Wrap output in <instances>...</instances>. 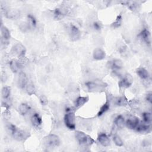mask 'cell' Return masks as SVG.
Masks as SVG:
<instances>
[{
    "instance_id": "cell-13",
    "label": "cell",
    "mask_w": 152,
    "mask_h": 152,
    "mask_svg": "<svg viewBox=\"0 0 152 152\" xmlns=\"http://www.w3.org/2000/svg\"><path fill=\"white\" fill-rule=\"evenodd\" d=\"M20 16V11L17 9H10L5 12V17L11 20H17Z\"/></svg>"
},
{
    "instance_id": "cell-12",
    "label": "cell",
    "mask_w": 152,
    "mask_h": 152,
    "mask_svg": "<svg viewBox=\"0 0 152 152\" xmlns=\"http://www.w3.org/2000/svg\"><path fill=\"white\" fill-rule=\"evenodd\" d=\"M140 36L141 37V39H142V40L147 45H150L151 43V33L149 31V30L147 28H144L143 29L140 34Z\"/></svg>"
},
{
    "instance_id": "cell-8",
    "label": "cell",
    "mask_w": 152,
    "mask_h": 152,
    "mask_svg": "<svg viewBox=\"0 0 152 152\" xmlns=\"http://www.w3.org/2000/svg\"><path fill=\"white\" fill-rule=\"evenodd\" d=\"M140 123L139 118L135 116H131L125 121L126 127L130 129H135Z\"/></svg>"
},
{
    "instance_id": "cell-30",
    "label": "cell",
    "mask_w": 152,
    "mask_h": 152,
    "mask_svg": "<svg viewBox=\"0 0 152 152\" xmlns=\"http://www.w3.org/2000/svg\"><path fill=\"white\" fill-rule=\"evenodd\" d=\"M122 15L119 14L116 17L115 20L112 23L111 27L113 28H118L119 27L121 26L122 24Z\"/></svg>"
},
{
    "instance_id": "cell-17",
    "label": "cell",
    "mask_w": 152,
    "mask_h": 152,
    "mask_svg": "<svg viewBox=\"0 0 152 152\" xmlns=\"http://www.w3.org/2000/svg\"><path fill=\"white\" fill-rule=\"evenodd\" d=\"M137 75L143 80H147L150 78V74L148 71L143 67H140L136 70Z\"/></svg>"
},
{
    "instance_id": "cell-33",
    "label": "cell",
    "mask_w": 152,
    "mask_h": 152,
    "mask_svg": "<svg viewBox=\"0 0 152 152\" xmlns=\"http://www.w3.org/2000/svg\"><path fill=\"white\" fill-rule=\"evenodd\" d=\"M93 27L96 31H99L102 28V25L98 21H95L93 23Z\"/></svg>"
},
{
    "instance_id": "cell-22",
    "label": "cell",
    "mask_w": 152,
    "mask_h": 152,
    "mask_svg": "<svg viewBox=\"0 0 152 152\" xmlns=\"http://www.w3.org/2000/svg\"><path fill=\"white\" fill-rule=\"evenodd\" d=\"M135 130L138 132H142V133H148L151 131V127L149 124H140L137 126Z\"/></svg>"
},
{
    "instance_id": "cell-10",
    "label": "cell",
    "mask_w": 152,
    "mask_h": 152,
    "mask_svg": "<svg viewBox=\"0 0 152 152\" xmlns=\"http://www.w3.org/2000/svg\"><path fill=\"white\" fill-rule=\"evenodd\" d=\"M28 84V80L26 74L22 71L18 73L17 78V85L20 88H25Z\"/></svg>"
},
{
    "instance_id": "cell-26",
    "label": "cell",
    "mask_w": 152,
    "mask_h": 152,
    "mask_svg": "<svg viewBox=\"0 0 152 152\" xmlns=\"http://www.w3.org/2000/svg\"><path fill=\"white\" fill-rule=\"evenodd\" d=\"M11 95V88L9 86H4L1 90V96L2 99L5 100H8Z\"/></svg>"
},
{
    "instance_id": "cell-15",
    "label": "cell",
    "mask_w": 152,
    "mask_h": 152,
    "mask_svg": "<svg viewBox=\"0 0 152 152\" xmlns=\"http://www.w3.org/2000/svg\"><path fill=\"white\" fill-rule=\"evenodd\" d=\"M97 141L102 146L108 147L110 144V140L109 137L104 133L100 134L97 137Z\"/></svg>"
},
{
    "instance_id": "cell-21",
    "label": "cell",
    "mask_w": 152,
    "mask_h": 152,
    "mask_svg": "<svg viewBox=\"0 0 152 152\" xmlns=\"http://www.w3.org/2000/svg\"><path fill=\"white\" fill-rule=\"evenodd\" d=\"M111 68L114 70H119L123 68L124 64L121 59H113L110 64Z\"/></svg>"
},
{
    "instance_id": "cell-1",
    "label": "cell",
    "mask_w": 152,
    "mask_h": 152,
    "mask_svg": "<svg viewBox=\"0 0 152 152\" xmlns=\"http://www.w3.org/2000/svg\"><path fill=\"white\" fill-rule=\"evenodd\" d=\"M8 129L11 132L13 138L18 141H23L30 137V134L27 131L18 128L14 125L9 123L7 126Z\"/></svg>"
},
{
    "instance_id": "cell-14",
    "label": "cell",
    "mask_w": 152,
    "mask_h": 152,
    "mask_svg": "<svg viewBox=\"0 0 152 152\" xmlns=\"http://www.w3.org/2000/svg\"><path fill=\"white\" fill-rule=\"evenodd\" d=\"M93 57L95 60H103L106 57V53L104 50L100 48H97L94 49L93 52Z\"/></svg>"
},
{
    "instance_id": "cell-31",
    "label": "cell",
    "mask_w": 152,
    "mask_h": 152,
    "mask_svg": "<svg viewBox=\"0 0 152 152\" xmlns=\"http://www.w3.org/2000/svg\"><path fill=\"white\" fill-rule=\"evenodd\" d=\"M142 117L145 124H149L151 123L152 120V116L150 112H144L142 115Z\"/></svg>"
},
{
    "instance_id": "cell-6",
    "label": "cell",
    "mask_w": 152,
    "mask_h": 152,
    "mask_svg": "<svg viewBox=\"0 0 152 152\" xmlns=\"http://www.w3.org/2000/svg\"><path fill=\"white\" fill-rule=\"evenodd\" d=\"M133 81L134 80L132 75L127 73L119 81L118 86L120 88H123V89L128 88L132 84Z\"/></svg>"
},
{
    "instance_id": "cell-35",
    "label": "cell",
    "mask_w": 152,
    "mask_h": 152,
    "mask_svg": "<svg viewBox=\"0 0 152 152\" xmlns=\"http://www.w3.org/2000/svg\"><path fill=\"white\" fill-rule=\"evenodd\" d=\"M145 99L150 103H152V93L151 92H149L147 94V95L145 96Z\"/></svg>"
},
{
    "instance_id": "cell-3",
    "label": "cell",
    "mask_w": 152,
    "mask_h": 152,
    "mask_svg": "<svg viewBox=\"0 0 152 152\" xmlns=\"http://www.w3.org/2000/svg\"><path fill=\"white\" fill-rule=\"evenodd\" d=\"M64 124L65 126L71 130L75 129V116L74 109L71 107L66 109V113L64 116Z\"/></svg>"
},
{
    "instance_id": "cell-18",
    "label": "cell",
    "mask_w": 152,
    "mask_h": 152,
    "mask_svg": "<svg viewBox=\"0 0 152 152\" xmlns=\"http://www.w3.org/2000/svg\"><path fill=\"white\" fill-rule=\"evenodd\" d=\"M88 101V97L87 96H79L75 101V109H77L84 106Z\"/></svg>"
},
{
    "instance_id": "cell-24",
    "label": "cell",
    "mask_w": 152,
    "mask_h": 152,
    "mask_svg": "<svg viewBox=\"0 0 152 152\" xmlns=\"http://www.w3.org/2000/svg\"><path fill=\"white\" fill-rule=\"evenodd\" d=\"M29 105L26 103H21L18 106V112L21 115H26L30 110Z\"/></svg>"
},
{
    "instance_id": "cell-27",
    "label": "cell",
    "mask_w": 152,
    "mask_h": 152,
    "mask_svg": "<svg viewBox=\"0 0 152 152\" xmlns=\"http://www.w3.org/2000/svg\"><path fill=\"white\" fill-rule=\"evenodd\" d=\"M110 102H109L108 100H106V102L100 108V110L97 113V116H101L102 115L104 114L106 112H107L110 109Z\"/></svg>"
},
{
    "instance_id": "cell-28",
    "label": "cell",
    "mask_w": 152,
    "mask_h": 152,
    "mask_svg": "<svg viewBox=\"0 0 152 152\" xmlns=\"http://www.w3.org/2000/svg\"><path fill=\"white\" fill-rule=\"evenodd\" d=\"M27 24L29 27L34 28L37 25V21L35 17L31 14H28L27 16Z\"/></svg>"
},
{
    "instance_id": "cell-20",
    "label": "cell",
    "mask_w": 152,
    "mask_h": 152,
    "mask_svg": "<svg viewBox=\"0 0 152 152\" xmlns=\"http://www.w3.org/2000/svg\"><path fill=\"white\" fill-rule=\"evenodd\" d=\"M113 103L118 106H125L128 104V101L125 96H118L115 97Z\"/></svg>"
},
{
    "instance_id": "cell-25",
    "label": "cell",
    "mask_w": 152,
    "mask_h": 152,
    "mask_svg": "<svg viewBox=\"0 0 152 152\" xmlns=\"http://www.w3.org/2000/svg\"><path fill=\"white\" fill-rule=\"evenodd\" d=\"M114 123L116 126L119 128H122L125 125V121L122 115L117 116L114 121Z\"/></svg>"
},
{
    "instance_id": "cell-19",
    "label": "cell",
    "mask_w": 152,
    "mask_h": 152,
    "mask_svg": "<svg viewBox=\"0 0 152 152\" xmlns=\"http://www.w3.org/2000/svg\"><path fill=\"white\" fill-rule=\"evenodd\" d=\"M31 122L35 127L40 126L42 124V119L38 113H34L31 117Z\"/></svg>"
},
{
    "instance_id": "cell-16",
    "label": "cell",
    "mask_w": 152,
    "mask_h": 152,
    "mask_svg": "<svg viewBox=\"0 0 152 152\" xmlns=\"http://www.w3.org/2000/svg\"><path fill=\"white\" fill-rule=\"evenodd\" d=\"M67 11L65 8L59 7L56 8L53 11V17L55 20H61L66 14Z\"/></svg>"
},
{
    "instance_id": "cell-9",
    "label": "cell",
    "mask_w": 152,
    "mask_h": 152,
    "mask_svg": "<svg viewBox=\"0 0 152 152\" xmlns=\"http://www.w3.org/2000/svg\"><path fill=\"white\" fill-rule=\"evenodd\" d=\"M12 51L15 55H17L18 57L23 58L25 56L26 50L25 47L22 44L17 43L13 46Z\"/></svg>"
},
{
    "instance_id": "cell-23",
    "label": "cell",
    "mask_w": 152,
    "mask_h": 152,
    "mask_svg": "<svg viewBox=\"0 0 152 152\" xmlns=\"http://www.w3.org/2000/svg\"><path fill=\"white\" fill-rule=\"evenodd\" d=\"M10 68L11 69V70L13 72H17L18 71V70L20 68L21 66V64L19 61L15 60V59H12L10 62Z\"/></svg>"
},
{
    "instance_id": "cell-11",
    "label": "cell",
    "mask_w": 152,
    "mask_h": 152,
    "mask_svg": "<svg viewBox=\"0 0 152 152\" xmlns=\"http://www.w3.org/2000/svg\"><path fill=\"white\" fill-rule=\"evenodd\" d=\"M1 33L2 43L4 45L8 44L11 37L10 30L7 27L2 25L1 27Z\"/></svg>"
},
{
    "instance_id": "cell-2",
    "label": "cell",
    "mask_w": 152,
    "mask_h": 152,
    "mask_svg": "<svg viewBox=\"0 0 152 152\" xmlns=\"http://www.w3.org/2000/svg\"><path fill=\"white\" fill-rule=\"evenodd\" d=\"M75 137L78 144L82 146L89 147L94 142V140L90 135L83 131H76L75 132Z\"/></svg>"
},
{
    "instance_id": "cell-34",
    "label": "cell",
    "mask_w": 152,
    "mask_h": 152,
    "mask_svg": "<svg viewBox=\"0 0 152 152\" xmlns=\"http://www.w3.org/2000/svg\"><path fill=\"white\" fill-rule=\"evenodd\" d=\"M39 100H40V102L42 104V105L45 106L48 103V100L47 97L44 95H41L39 97Z\"/></svg>"
},
{
    "instance_id": "cell-7",
    "label": "cell",
    "mask_w": 152,
    "mask_h": 152,
    "mask_svg": "<svg viewBox=\"0 0 152 152\" xmlns=\"http://www.w3.org/2000/svg\"><path fill=\"white\" fill-rule=\"evenodd\" d=\"M69 34L71 40L77 41L80 38L81 31L74 24H71L69 26Z\"/></svg>"
},
{
    "instance_id": "cell-4",
    "label": "cell",
    "mask_w": 152,
    "mask_h": 152,
    "mask_svg": "<svg viewBox=\"0 0 152 152\" xmlns=\"http://www.w3.org/2000/svg\"><path fill=\"white\" fill-rule=\"evenodd\" d=\"M85 86L87 89L90 92H100L104 91L107 85L100 81H90L85 83Z\"/></svg>"
},
{
    "instance_id": "cell-29",
    "label": "cell",
    "mask_w": 152,
    "mask_h": 152,
    "mask_svg": "<svg viewBox=\"0 0 152 152\" xmlns=\"http://www.w3.org/2000/svg\"><path fill=\"white\" fill-rule=\"evenodd\" d=\"M26 92L28 94H29L30 96L33 95L35 94L36 93V88L34 86V84L32 83H29L27 84L26 87Z\"/></svg>"
},
{
    "instance_id": "cell-5",
    "label": "cell",
    "mask_w": 152,
    "mask_h": 152,
    "mask_svg": "<svg viewBox=\"0 0 152 152\" xmlns=\"http://www.w3.org/2000/svg\"><path fill=\"white\" fill-rule=\"evenodd\" d=\"M44 144L48 147H58L61 144L59 137L54 134H51L46 135L43 138Z\"/></svg>"
},
{
    "instance_id": "cell-32",
    "label": "cell",
    "mask_w": 152,
    "mask_h": 152,
    "mask_svg": "<svg viewBox=\"0 0 152 152\" xmlns=\"http://www.w3.org/2000/svg\"><path fill=\"white\" fill-rule=\"evenodd\" d=\"M113 141L114 142L115 144L118 147H122L124 145V142L121 138L118 135H115L113 137Z\"/></svg>"
}]
</instances>
